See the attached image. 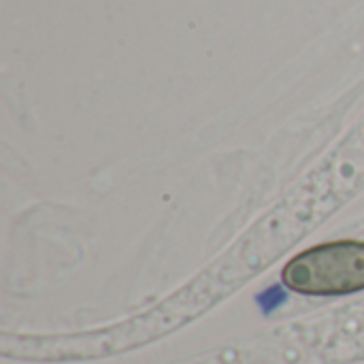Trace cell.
Returning <instances> with one entry per match:
<instances>
[{"label": "cell", "instance_id": "6da1fadb", "mask_svg": "<svg viewBox=\"0 0 364 364\" xmlns=\"http://www.w3.org/2000/svg\"><path fill=\"white\" fill-rule=\"evenodd\" d=\"M286 288L309 296H341L364 290V243L335 241L294 256L282 271Z\"/></svg>", "mask_w": 364, "mask_h": 364}]
</instances>
